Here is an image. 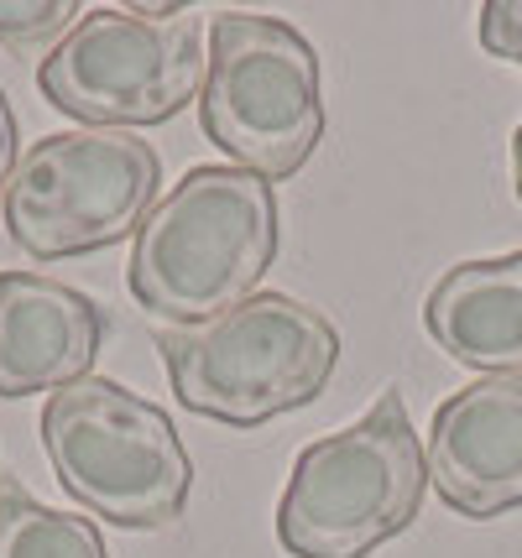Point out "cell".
Listing matches in <instances>:
<instances>
[{
  "mask_svg": "<svg viewBox=\"0 0 522 558\" xmlns=\"http://www.w3.org/2000/svg\"><path fill=\"white\" fill-rule=\"evenodd\" d=\"M0 558H110L89 517L37 501L22 481H0Z\"/></svg>",
  "mask_w": 522,
  "mask_h": 558,
  "instance_id": "obj_11",
  "label": "cell"
},
{
  "mask_svg": "<svg viewBox=\"0 0 522 558\" xmlns=\"http://www.w3.org/2000/svg\"><path fill=\"white\" fill-rule=\"evenodd\" d=\"M481 48L491 58H501V63H518L522 69V0L481 5Z\"/></svg>",
  "mask_w": 522,
  "mask_h": 558,
  "instance_id": "obj_13",
  "label": "cell"
},
{
  "mask_svg": "<svg viewBox=\"0 0 522 558\" xmlns=\"http://www.w3.org/2000/svg\"><path fill=\"white\" fill-rule=\"evenodd\" d=\"M428 460L398 387H387L340 434L299 454L282 501L277 543L293 558H372L423 511Z\"/></svg>",
  "mask_w": 522,
  "mask_h": 558,
  "instance_id": "obj_3",
  "label": "cell"
},
{
  "mask_svg": "<svg viewBox=\"0 0 522 558\" xmlns=\"http://www.w3.org/2000/svg\"><path fill=\"white\" fill-rule=\"evenodd\" d=\"M157 355L189 413L224 428H262L308 408L329 387L340 365V329L303 298L256 292L209 324L162 329Z\"/></svg>",
  "mask_w": 522,
  "mask_h": 558,
  "instance_id": "obj_2",
  "label": "cell"
},
{
  "mask_svg": "<svg viewBox=\"0 0 522 558\" xmlns=\"http://www.w3.org/2000/svg\"><path fill=\"white\" fill-rule=\"evenodd\" d=\"M16 162H22V146H16V110H11V99L0 89V198H5V183H11Z\"/></svg>",
  "mask_w": 522,
  "mask_h": 558,
  "instance_id": "obj_14",
  "label": "cell"
},
{
  "mask_svg": "<svg viewBox=\"0 0 522 558\" xmlns=\"http://www.w3.org/2000/svg\"><path fill=\"white\" fill-rule=\"evenodd\" d=\"M74 26V0H0V48L16 58H48Z\"/></svg>",
  "mask_w": 522,
  "mask_h": 558,
  "instance_id": "obj_12",
  "label": "cell"
},
{
  "mask_svg": "<svg viewBox=\"0 0 522 558\" xmlns=\"http://www.w3.org/2000/svg\"><path fill=\"white\" fill-rule=\"evenodd\" d=\"M162 157L131 131H52L5 183V230L32 262L89 256L142 230L157 209Z\"/></svg>",
  "mask_w": 522,
  "mask_h": 558,
  "instance_id": "obj_7",
  "label": "cell"
},
{
  "mask_svg": "<svg viewBox=\"0 0 522 558\" xmlns=\"http://www.w3.org/2000/svg\"><path fill=\"white\" fill-rule=\"evenodd\" d=\"M423 329L471 371H522V251L449 267L423 303Z\"/></svg>",
  "mask_w": 522,
  "mask_h": 558,
  "instance_id": "obj_10",
  "label": "cell"
},
{
  "mask_svg": "<svg viewBox=\"0 0 522 558\" xmlns=\"http://www.w3.org/2000/svg\"><path fill=\"white\" fill-rule=\"evenodd\" d=\"M204 136L267 183L308 168L324 142L319 52L299 26L251 11L209 22V69L199 95Z\"/></svg>",
  "mask_w": 522,
  "mask_h": 558,
  "instance_id": "obj_6",
  "label": "cell"
},
{
  "mask_svg": "<svg viewBox=\"0 0 522 558\" xmlns=\"http://www.w3.org/2000/svg\"><path fill=\"white\" fill-rule=\"evenodd\" d=\"M105 335L110 318L89 292L43 271H0V397L84 381Z\"/></svg>",
  "mask_w": 522,
  "mask_h": 558,
  "instance_id": "obj_9",
  "label": "cell"
},
{
  "mask_svg": "<svg viewBox=\"0 0 522 558\" xmlns=\"http://www.w3.org/2000/svg\"><path fill=\"white\" fill-rule=\"evenodd\" d=\"M428 481L471 522L522 507V371L449 391L428 423Z\"/></svg>",
  "mask_w": 522,
  "mask_h": 558,
  "instance_id": "obj_8",
  "label": "cell"
},
{
  "mask_svg": "<svg viewBox=\"0 0 522 558\" xmlns=\"http://www.w3.org/2000/svg\"><path fill=\"white\" fill-rule=\"evenodd\" d=\"M43 449L63 490L116 527H173L189 511L194 460L173 417L121 381L84 376L52 391L43 408Z\"/></svg>",
  "mask_w": 522,
  "mask_h": 558,
  "instance_id": "obj_4",
  "label": "cell"
},
{
  "mask_svg": "<svg viewBox=\"0 0 522 558\" xmlns=\"http://www.w3.org/2000/svg\"><path fill=\"white\" fill-rule=\"evenodd\" d=\"M512 178H518V198H522V125H518V136H512Z\"/></svg>",
  "mask_w": 522,
  "mask_h": 558,
  "instance_id": "obj_15",
  "label": "cell"
},
{
  "mask_svg": "<svg viewBox=\"0 0 522 558\" xmlns=\"http://www.w3.org/2000/svg\"><path fill=\"white\" fill-rule=\"evenodd\" d=\"M282 245L277 194L267 178L230 162L189 168L131 241V298L178 329L209 324L256 298Z\"/></svg>",
  "mask_w": 522,
  "mask_h": 558,
  "instance_id": "obj_1",
  "label": "cell"
},
{
  "mask_svg": "<svg viewBox=\"0 0 522 558\" xmlns=\"http://www.w3.org/2000/svg\"><path fill=\"white\" fill-rule=\"evenodd\" d=\"M209 43L189 5H100L37 63L58 116L95 131L173 121L204 95Z\"/></svg>",
  "mask_w": 522,
  "mask_h": 558,
  "instance_id": "obj_5",
  "label": "cell"
}]
</instances>
